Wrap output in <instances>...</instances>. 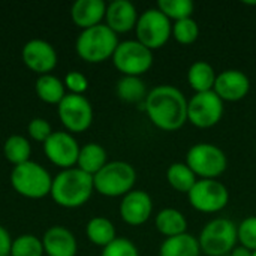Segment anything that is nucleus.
<instances>
[{
  "label": "nucleus",
  "mask_w": 256,
  "mask_h": 256,
  "mask_svg": "<svg viewBox=\"0 0 256 256\" xmlns=\"http://www.w3.org/2000/svg\"><path fill=\"white\" fill-rule=\"evenodd\" d=\"M146 112L156 128L174 132L188 122V99L177 87L162 84L147 93Z\"/></svg>",
  "instance_id": "f257e3e1"
},
{
  "label": "nucleus",
  "mask_w": 256,
  "mask_h": 256,
  "mask_svg": "<svg viewBox=\"0 0 256 256\" xmlns=\"http://www.w3.org/2000/svg\"><path fill=\"white\" fill-rule=\"evenodd\" d=\"M94 190L93 176L80 168L62 170L51 184V198L56 204L64 208H76L84 206Z\"/></svg>",
  "instance_id": "f03ea898"
},
{
  "label": "nucleus",
  "mask_w": 256,
  "mask_h": 256,
  "mask_svg": "<svg viewBox=\"0 0 256 256\" xmlns=\"http://www.w3.org/2000/svg\"><path fill=\"white\" fill-rule=\"evenodd\" d=\"M117 45V33H114L106 24L100 22L78 34L75 50L82 60L88 63H102L112 57Z\"/></svg>",
  "instance_id": "7ed1b4c3"
},
{
  "label": "nucleus",
  "mask_w": 256,
  "mask_h": 256,
  "mask_svg": "<svg viewBox=\"0 0 256 256\" xmlns=\"http://www.w3.org/2000/svg\"><path fill=\"white\" fill-rule=\"evenodd\" d=\"M135 182H136L135 168L123 160L108 162L98 174L93 176L94 190L110 198L124 196L130 190H134Z\"/></svg>",
  "instance_id": "20e7f679"
},
{
  "label": "nucleus",
  "mask_w": 256,
  "mask_h": 256,
  "mask_svg": "<svg viewBox=\"0 0 256 256\" xmlns=\"http://www.w3.org/2000/svg\"><path fill=\"white\" fill-rule=\"evenodd\" d=\"M10 184L16 194L30 200H39L51 192L52 178L39 164L28 160L10 171Z\"/></svg>",
  "instance_id": "39448f33"
},
{
  "label": "nucleus",
  "mask_w": 256,
  "mask_h": 256,
  "mask_svg": "<svg viewBox=\"0 0 256 256\" xmlns=\"http://www.w3.org/2000/svg\"><path fill=\"white\" fill-rule=\"evenodd\" d=\"M198 242L207 256H228L238 242L237 225L225 218L213 219L202 228Z\"/></svg>",
  "instance_id": "423d86ee"
},
{
  "label": "nucleus",
  "mask_w": 256,
  "mask_h": 256,
  "mask_svg": "<svg viewBox=\"0 0 256 256\" xmlns=\"http://www.w3.org/2000/svg\"><path fill=\"white\" fill-rule=\"evenodd\" d=\"M186 165L201 180H216L228 166V159L224 150L214 144L200 142L189 148Z\"/></svg>",
  "instance_id": "0eeeda50"
},
{
  "label": "nucleus",
  "mask_w": 256,
  "mask_h": 256,
  "mask_svg": "<svg viewBox=\"0 0 256 256\" xmlns=\"http://www.w3.org/2000/svg\"><path fill=\"white\" fill-rule=\"evenodd\" d=\"M136 40L148 50L162 48L172 36V24L158 8L144 10L136 21Z\"/></svg>",
  "instance_id": "6e6552de"
},
{
  "label": "nucleus",
  "mask_w": 256,
  "mask_h": 256,
  "mask_svg": "<svg viewBox=\"0 0 256 256\" xmlns=\"http://www.w3.org/2000/svg\"><path fill=\"white\" fill-rule=\"evenodd\" d=\"M111 58L123 76H141L153 64V51L138 40H124L118 42Z\"/></svg>",
  "instance_id": "1a4fd4ad"
},
{
  "label": "nucleus",
  "mask_w": 256,
  "mask_h": 256,
  "mask_svg": "<svg viewBox=\"0 0 256 256\" xmlns=\"http://www.w3.org/2000/svg\"><path fill=\"white\" fill-rule=\"evenodd\" d=\"M190 206L201 213H218L230 202V192L219 180H198L189 190Z\"/></svg>",
  "instance_id": "9d476101"
},
{
  "label": "nucleus",
  "mask_w": 256,
  "mask_h": 256,
  "mask_svg": "<svg viewBox=\"0 0 256 256\" xmlns=\"http://www.w3.org/2000/svg\"><path fill=\"white\" fill-rule=\"evenodd\" d=\"M224 100L212 90L206 93H195L188 100V122L200 129L213 128L222 120Z\"/></svg>",
  "instance_id": "9b49d317"
},
{
  "label": "nucleus",
  "mask_w": 256,
  "mask_h": 256,
  "mask_svg": "<svg viewBox=\"0 0 256 256\" xmlns=\"http://www.w3.org/2000/svg\"><path fill=\"white\" fill-rule=\"evenodd\" d=\"M57 114L69 132H84L93 122V108L84 94L68 93L57 105Z\"/></svg>",
  "instance_id": "f8f14e48"
},
{
  "label": "nucleus",
  "mask_w": 256,
  "mask_h": 256,
  "mask_svg": "<svg viewBox=\"0 0 256 256\" xmlns=\"http://www.w3.org/2000/svg\"><path fill=\"white\" fill-rule=\"evenodd\" d=\"M80 148L81 147L78 146L76 140L69 132L62 130L52 132L44 142V152L50 162L63 170L74 168V165H76Z\"/></svg>",
  "instance_id": "ddd939ff"
},
{
  "label": "nucleus",
  "mask_w": 256,
  "mask_h": 256,
  "mask_svg": "<svg viewBox=\"0 0 256 256\" xmlns=\"http://www.w3.org/2000/svg\"><path fill=\"white\" fill-rule=\"evenodd\" d=\"M21 57L24 64L39 75L50 74L57 64V52L54 46L44 39L28 40L22 46Z\"/></svg>",
  "instance_id": "4468645a"
},
{
  "label": "nucleus",
  "mask_w": 256,
  "mask_h": 256,
  "mask_svg": "<svg viewBox=\"0 0 256 256\" xmlns=\"http://www.w3.org/2000/svg\"><path fill=\"white\" fill-rule=\"evenodd\" d=\"M250 81L248 75L238 69H226L216 76L213 92L225 102H238L248 96Z\"/></svg>",
  "instance_id": "2eb2a0df"
},
{
  "label": "nucleus",
  "mask_w": 256,
  "mask_h": 256,
  "mask_svg": "<svg viewBox=\"0 0 256 256\" xmlns=\"http://www.w3.org/2000/svg\"><path fill=\"white\" fill-rule=\"evenodd\" d=\"M153 212V201L144 190L134 189L126 194L120 202L122 219L132 226H140L148 220Z\"/></svg>",
  "instance_id": "dca6fc26"
},
{
  "label": "nucleus",
  "mask_w": 256,
  "mask_h": 256,
  "mask_svg": "<svg viewBox=\"0 0 256 256\" xmlns=\"http://www.w3.org/2000/svg\"><path fill=\"white\" fill-rule=\"evenodd\" d=\"M138 12L132 2L129 0H114L106 4L105 20L106 26L114 33H126L135 28L138 21Z\"/></svg>",
  "instance_id": "f3484780"
},
{
  "label": "nucleus",
  "mask_w": 256,
  "mask_h": 256,
  "mask_svg": "<svg viewBox=\"0 0 256 256\" xmlns=\"http://www.w3.org/2000/svg\"><path fill=\"white\" fill-rule=\"evenodd\" d=\"M44 244V252L48 256H75L78 244L75 236L64 226L56 225L45 231L40 238Z\"/></svg>",
  "instance_id": "a211bd4d"
},
{
  "label": "nucleus",
  "mask_w": 256,
  "mask_h": 256,
  "mask_svg": "<svg viewBox=\"0 0 256 256\" xmlns=\"http://www.w3.org/2000/svg\"><path fill=\"white\" fill-rule=\"evenodd\" d=\"M106 4L104 0H76L70 8L72 21L82 30L100 24L105 18Z\"/></svg>",
  "instance_id": "6ab92c4d"
},
{
  "label": "nucleus",
  "mask_w": 256,
  "mask_h": 256,
  "mask_svg": "<svg viewBox=\"0 0 256 256\" xmlns=\"http://www.w3.org/2000/svg\"><path fill=\"white\" fill-rule=\"evenodd\" d=\"M201 248L198 238L184 232L166 238L159 249V256H200Z\"/></svg>",
  "instance_id": "aec40b11"
},
{
  "label": "nucleus",
  "mask_w": 256,
  "mask_h": 256,
  "mask_svg": "<svg viewBox=\"0 0 256 256\" xmlns=\"http://www.w3.org/2000/svg\"><path fill=\"white\" fill-rule=\"evenodd\" d=\"M106 150L98 142H88L80 148L78 154V168L90 176L98 174L108 162H106Z\"/></svg>",
  "instance_id": "412c9836"
},
{
  "label": "nucleus",
  "mask_w": 256,
  "mask_h": 256,
  "mask_svg": "<svg viewBox=\"0 0 256 256\" xmlns=\"http://www.w3.org/2000/svg\"><path fill=\"white\" fill-rule=\"evenodd\" d=\"M156 230L166 238L182 236L188 230V220L182 212L176 208H164L158 213L154 219Z\"/></svg>",
  "instance_id": "4be33fe9"
},
{
  "label": "nucleus",
  "mask_w": 256,
  "mask_h": 256,
  "mask_svg": "<svg viewBox=\"0 0 256 256\" xmlns=\"http://www.w3.org/2000/svg\"><path fill=\"white\" fill-rule=\"evenodd\" d=\"M218 74L214 72L213 66L207 62H195L190 64L188 70V82L195 90V93H206L212 92L216 82Z\"/></svg>",
  "instance_id": "5701e85b"
},
{
  "label": "nucleus",
  "mask_w": 256,
  "mask_h": 256,
  "mask_svg": "<svg viewBox=\"0 0 256 256\" xmlns=\"http://www.w3.org/2000/svg\"><path fill=\"white\" fill-rule=\"evenodd\" d=\"M64 88V82L51 74L39 75L34 82V90L39 99L51 105H58L62 102V99L66 96Z\"/></svg>",
  "instance_id": "b1692460"
},
{
  "label": "nucleus",
  "mask_w": 256,
  "mask_h": 256,
  "mask_svg": "<svg viewBox=\"0 0 256 256\" xmlns=\"http://www.w3.org/2000/svg\"><path fill=\"white\" fill-rule=\"evenodd\" d=\"M86 234L87 238L100 248L108 246L110 243H112L117 236H116V226L112 225V222L106 218H93L88 220L87 226H86Z\"/></svg>",
  "instance_id": "393cba45"
},
{
  "label": "nucleus",
  "mask_w": 256,
  "mask_h": 256,
  "mask_svg": "<svg viewBox=\"0 0 256 256\" xmlns=\"http://www.w3.org/2000/svg\"><path fill=\"white\" fill-rule=\"evenodd\" d=\"M166 180L172 189L182 194H189V190L195 186L196 176L194 171L186 165V162H176L171 164L166 170Z\"/></svg>",
  "instance_id": "a878e982"
},
{
  "label": "nucleus",
  "mask_w": 256,
  "mask_h": 256,
  "mask_svg": "<svg viewBox=\"0 0 256 256\" xmlns=\"http://www.w3.org/2000/svg\"><path fill=\"white\" fill-rule=\"evenodd\" d=\"M3 154L14 166L30 160L32 146L22 135H10L3 144Z\"/></svg>",
  "instance_id": "bb28decb"
},
{
  "label": "nucleus",
  "mask_w": 256,
  "mask_h": 256,
  "mask_svg": "<svg viewBox=\"0 0 256 256\" xmlns=\"http://www.w3.org/2000/svg\"><path fill=\"white\" fill-rule=\"evenodd\" d=\"M117 96L128 104H136L146 100L147 87L140 76H123L117 82Z\"/></svg>",
  "instance_id": "cd10ccee"
},
{
  "label": "nucleus",
  "mask_w": 256,
  "mask_h": 256,
  "mask_svg": "<svg viewBox=\"0 0 256 256\" xmlns=\"http://www.w3.org/2000/svg\"><path fill=\"white\" fill-rule=\"evenodd\" d=\"M44 244L42 240L32 234H22L12 240L10 256H42Z\"/></svg>",
  "instance_id": "c85d7f7f"
},
{
  "label": "nucleus",
  "mask_w": 256,
  "mask_h": 256,
  "mask_svg": "<svg viewBox=\"0 0 256 256\" xmlns=\"http://www.w3.org/2000/svg\"><path fill=\"white\" fill-rule=\"evenodd\" d=\"M158 9L170 20H174L176 22L192 16L194 3L190 0H159Z\"/></svg>",
  "instance_id": "c756f323"
},
{
  "label": "nucleus",
  "mask_w": 256,
  "mask_h": 256,
  "mask_svg": "<svg viewBox=\"0 0 256 256\" xmlns=\"http://www.w3.org/2000/svg\"><path fill=\"white\" fill-rule=\"evenodd\" d=\"M172 36L182 45H190V44H194L198 39V36H200L198 22L192 16L190 18L180 20V21H176L172 24Z\"/></svg>",
  "instance_id": "7c9ffc66"
},
{
  "label": "nucleus",
  "mask_w": 256,
  "mask_h": 256,
  "mask_svg": "<svg viewBox=\"0 0 256 256\" xmlns=\"http://www.w3.org/2000/svg\"><path fill=\"white\" fill-rule=\"evenodd\" d=\"M237 237L243 248L250 252L256 250V216H249L237 226Z\"/></svg>",
  "instance_id": "2f4dec72"
},
{
  "label": "nucleus",
  "mask_w": 256,
  "mask_h": 256,
  "mask_svg": "<svg viewBox=\"0 0 256 256\" xmlns=\"http://www.w3.org/2000/svg\"><path fill=\"white\" fill-rule=\"evenodd\" d=\"M100 256H140V252L130 240L117 237L112 243L102 249Z\"/></svg>",
  "instance_id": "473e14b6"
},
{
  "label": "nucleus",
  "mask_w": 256,
  "mask_h": 256,
  "mask_svg": "<svg viewBox=\"0 0 256 256\" xmlns=\"http://www.w3.org/2000/svg\"><path fill=\"white\" fill-rule=\"evenodd\" d=\"M27 132L32 140L44 144L48 140V136L52 134V129H51V124L45 118L36 117V118L30 120V123L27 126Z\"/></svg>",
  "instance_id": "72a5a7b5"
},
{
  "label": "nucleus",
  "mask_w": 256,
  "mask_h": 256,
  "mask_svg": "<svg viewBox=\"0 0 256 256\" xmlns=\"http://www.w3.org/2000/svg\"><path fill=\"white\" fill-rule=\"evenodd\" d=\"M64 87L72 94H84V92L88 88V80L84 74L78 70H70L64 76Z\"/></svg>",
  "instance_id": "f704fd0d"
},
{
  "label": "nucleus",
  "mask_w": 256,
  "mask_h": 256,
  "mask_svg": "<svg viewBox=\"0 0 256 256\" xmlns=\"http://www.w3.org/2000/svg\"><path fill=\"white\" fill-rule=\"evenodd\" d=\"M10 246H12V240L9 232L6 231V228H3L0 225V256H9L10 255Z\"/></svg>",
  "instance_id": "c9c22d12"
},
{
  "label": "nucleus",
  "mask_w": 256,
  "mask_h": 256,
  "mask_svg": "<svg viewBox=\"0 0 256 256\" xmlns=\"http://www.w3.org/2000/svg\"><path fill=\"white\" fill-rule=\"evenodd\" d=\"M230 256H252V252L250 250H248L246 248H243V246H240V248H236Z\"/></svg>",
  "instance_id": "e433bc0d"
},
{
  "label": "nucleus",
  "mask_w": 256,
  "mask_h": 256,
  "mask_svg": "<svg viewBox=\"0 0 256 256\" xmlns=\"http://www.w3.org/2000/svg\"><path fill=\"white\" fill-rule=\"evenodd\" d=\"M246 4H256V2H244Z\"/></svg>",
  "instance_id": "4c0bfd02"
},
{
  "label": "nucleus",
  "mask_w": 256,
  "mask_h": 256,
  "mask_svg": "<svg viewBox=\"0 0 256 256\" xmlns=\"http://www.w3.org/2000/svg\"><path fill=\"white\" fill-rule=\"evenodd\" d=\"M252 256H256V250L255 252H252Z\"/></svg>",
  "instance_id": "58836bf2"
},
{
  "label": "nucleus",
  "mask_w": 256,
  "mask_h": 256,
  "mask_svg": "<svg viewBox=\"0 0 256 256\" xmlns=\"http://www.w3.org/2000/svg\"><path fill=\"white\" fill-rule=\"evenodd\" d=\"M228 256H230V255H228Z\"/></svg>",
  "instance_id": "ea45409f"
}]
</instances>
